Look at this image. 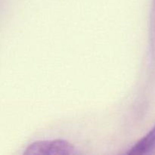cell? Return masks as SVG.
<instances>
[{
  "instance_id": "1",
  "label": "cell",
  "mask_w": 155,
  "mask_h": 155,
  "mask_svg": "<svg viewBox=\"0 0 155 155\" xmlns=\"http://www.w3.org/2000/svg\"><path fill=\"white\" fill-rule=\"evenodd\" d=\"M75 152L74 145L67 140L37 141L29 145L24 155H71Z\"/></svg>"
},
{
  "instance_id": "2",
  "label": "cell",
  "mask_w": 155,
  "mask_h": 155,
  "mask_svg": "<svg viewBox=\"0 0 155 155\" xmlns=\"http://www.w3.org/2000/svg\"><path fill=\"white\" fill-rule=\"evenodd\" d=\"M155 146V126L144 136L132 147L128 152L130 155H142L149 153Z\"/></svg>"
}]
</instances>
